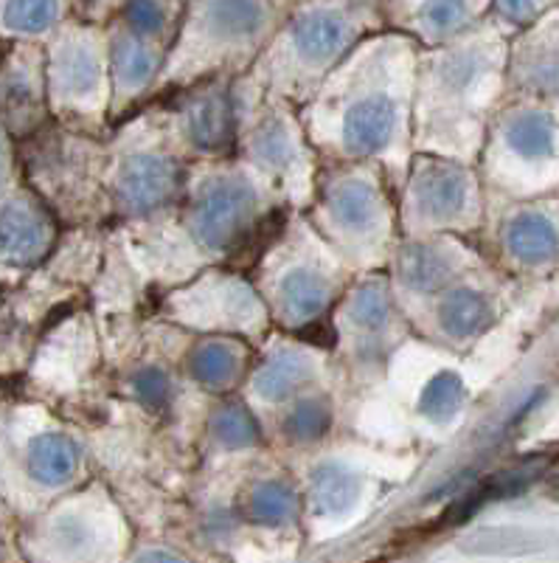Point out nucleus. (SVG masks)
<instances>
[{"label":"nucleus","instance_id":"obj_33","mask_svg":"<svg viewBox=\"0 0 559 563\" xmlns=\"http://www.w3.org/2000/svg\"><path fill=\"white\" fill-rule=\"evenodd\" d=\"M279 7H293V3H299V0H276Z\"/></svg>","mask_w":559,"mask_h":563},{"label":"nucleus","instance_id":"obj_26","mask_svg":"<svg viewBox=\"0 0 559 563\" xmlns=\"http://www.w3.org/2000/svg\"><path fill=\"white\" fill-rule=\"evenodd\" d=\"M326 426H329V406L321 404V400H306V404L295 406L287 417V429L299 440H315V437L324 434Z\"/></svg>","mask_w":559,"mask_h":563},{"label":"nucleus","instance_id":"obj_23","mask_svg":"<svg viewBox=\"0 0 559 563\" xmlns=\"http://www.w3.org/2000/svg\"><path fill=\"white\" fill-rule=\"evenodd\" d=\"M295 507H299L295 496L279 482L259 485L248 501L250 519L259 521V525H284L295 516Z\"/></svg>","mask_w":559,"mask_h":563},{"label":"nucleus","instance_id":"obj_25","mask_svg":"<svg viewBox=\"0 0 559 563\" xmlns=\"http://www.w3.org/2000/svg\"><path fill=\"white\" fill-rule=\"evenodd\" d=\"M214 431L225 445H231V449L250 445V442H256V437H259L254 417H250L248 409H242V406H225V409L216 411Z\"/></svg>","mask_w":559,"mask_h":563},{"label":"nucleus","instance_id":"obj_7","mask_svg":"<svg viewBox=\"0 0 559 563\" xmlns=\"http://www.w3.org/2000/svg\"><path fill=\"white\" fill-rule=\"evenodd\" d=\"M52 243V223L26 200L0 206V254L12 263H37Z\"/></svg>","mask_w":559,"mask_h":563},{"label":"nucleus","instance_id":"obj_20","mask_svg":"<svg viewBox=\"0 0 559 563\" xmlns=\"http://www.w3.org/2000/svg\"><path fill=\"white\" fill-rule=\"evenodd\" d=\"M254 155L259 164L270 169H290L299 164V147H295L293 133L279 119L261 124L254 139Z\"/></svg>","mask_w":559,"mask_h":563},{"label":"nucleus","instance_id":"obj_15","mask_svg":"<svg viewBox=\"0 0 559 563\" xmlns=\"http://www.w3.org/2000/svg\"><path fill=\"white\" fill-rule=\"evenodd\" d=\"M506 245L523 263H543L557 251L559 238L551 220L537 211H523L508 223Z\"/></svg>","mask_w":559,"mask_h":563},{"label":"nucleus","instance_id":"obj_16","mask_svg":"<svg viewBox=\"0 0 559 563\" xmlns=\"http://www.w3.org/2000/svg\"><path fill=\"white\" fill-rule=\"evenodd\" d=\"M242 369V350L231 341H203L191 352V378L205 389H225Z\"/></svg>","mask_w":559,"mask_h":563},{"label":"nucleus","instance_id":"obj_22","mask_svg":"<svg viewBox=\"0 0 559 563\" xmlns=\"http://www.w3.org/2000/svg\"><path fill=\"white\" fill-rule=\"evenodd\" d=\"M402 276L411 282L413 288L436 290L450 276V263L436 249H411L402 256Z\"/></svg>","mask_w":559,"mask_h":563},{"label":"nucleus","instance_id":"obj_24","mask_svg":"<svg viewBox=\"0 0 559 563\" xmlns=\"http://www.w3.org/2000/svg\"><path fill=\"white\" fill-rule=\"evenodd\" d=\"M461 400H465V384H461V378L452 375V372H441V375H436L427 384L425 395H422V411L431 420L445 422L456 415Z\"/></svg>","mask_w":559,"mask_h":563},{"label":"nucleus","instance_id":"obj_3","mask_svg":"<svg viewBox=\"0 0 559 563\" xmlns=\"http://www.w3.org/2000/svg\"><path fill=\"white\" fill-rule=\"evenodd\" d=\"M400 130V102L391 88L362 82L340 115V141L355 155H374L396 139Z\"/></svg>","mask_w":559,"mask_h":563},{"label":"nucleus","instance_id":"obj_2","mask_svg":"<svg viewBox=\"0 0 559 563\" xmlns=\"http://www.w3.org/2000/svg\"><path fill=\"white\" fill-rule=\"evenodd\" d=\"M256 192L239 178H220L200 192L191 225L211 251H236L256 234Z\"/></svg>","mask_w":559,"mask_h":563},{"label":"nucleus","instance_id":"obj_1","mask_svg":"<svg viewBox=\"0 0 559 563\" xmlns=\"http://www.w3.org/2000/svg\"><path fill=\"white\" fill-rule=\"evenodd\" d=\"M276 0H189L178 29L180 63L248 57L276 32Z\"/></svg>","mask_w":559,"mask_h":563},{"label":"nucleus","instance_id":"obj_14","mask_svg":"<svg viewBox=\"0 0 559 563\" xmlns=\"http://www.w3.org/2000/svg\"><path fill=\"white\" fill-rule=\"evenodd\" d=\"M74 0H0V26L12 34H45L63 23Z\"/></svg>","mask_w":559,"mask_h":563},{"label":"nucleus","instance_id":"obj_32","mask_svg":"<svg viewBox=\"0 0 559 563\" xmlns=\"http://www.w3.org/2000/svg\"><path fill=\"white\" fill-rule=\"evenodd\" d=\"M548 493L559 499V462H557V467H554L551 474H548Z\"/></svg>","mask_w":559,"mask_h":563},{"label":"nucleus","instance_id":"obj_30","mask_svg":"<svg viewBox=\"0 0 559 563\" xmlns=\"http://www.w3.org/2000/svg\"><path fill=\"white\" fill-rule=\"evenodd\" d=\"M495 9L512 23H521V20L532 18L537 0H495Z\"/></svg>","mask_w":559,"mask_h":563},{"label":"nucleus","instance_id":"obj_19","mask_svg":"<svg viewBox=\"0 0 559 563\" xmlns=\"http://www.w3.org/2000/svg\"><path fill=\"white\" fill-rule=\"evenodd\" d=\"M506 144L523 158H546L554 153V122L543 113H523L506 124Z\"/></svg>","mask_w":559,"mask_h":563},{"label":"nucleus","instance_id":"obj_6","mask_svg":"<svg viewBox=\"0 0 559 563\" xmlns=\"http://www.w3.org/2000/svg\"><path fill=\"white\" fill-rule=\"evenodd\" d=\"M467 192H470V180H467L465 169L436 161V164L422 169L420 178H416L413 203H416L420 218L445 223V220L458 218L465 211Z\"/></svg>","mask_w":559,"mask_h":563},{"label":"nucleus","instance_id":"obj_8","mask_svg":"<svg viewBox=\"0 0 559 563\" xmlns=\"http://www.w3.org/2000/svg\"><path fill=\"white\" fill-rule=\"evenodd\" d=\"M186 133L205 153H220L234 141V110L225 90H205L186 108Z\"/></svg>","mask_w":559,"mask_h":563},{"label":"nucleus","instance_id":"obj_34","mask_svg":"<svg viewBox=\"0 0 559 563\" xmlns=\"http://www.w3.org/2000/svg\"><path fill=\"white\" fill-rule=\"evenodd\" d=\"M0 175H3V141H0Z\"/></svg>","mask_w":559,"mask_h":563},{"label":"nucleus","instance_id":"obj_31","mask_svg":"<svg viewBox=\"0 0 559 563\" xmlns=\"http://www.w3.org/2000/svg\"><path fill=\"white\" fill-rule=\"evenodd\" d=\"M77 3H79V9H82V12L93 20L113 18L121 7V0H77Z\"/></svg>","mask_w":559,"mask_h":563},{"label":"nucleus","instance_id":"obj_5","mask_svg":"<svg viewBox=\"0 0 559 563\" xmlns=\"http://www.w3.org/2000/svg\"><path fill=\"white\" fill-rule=\"evenodd\" d=\"M178 167L164 155H135L119 173V198L133 211H153L178 192Z\"/></svg>","mask_w":559,"mask_h":563},{"label":"nucleus","instance_id":"obj_13","mask_svg":"<svg viewBox=\"0 0 559 563\" xmlns=\"http://www.w3.org/2000/svg\"><path fill=\"white\" fill-rule=\"evenodd\" d=\"M79 451L63 434H43L29 449V474L40 485H63L77 474Z\"/></svg>","mask_w":559,"mask_h":563},{"label":"nucleus","instance_id":"obj_11","mask_svg":"<svg viewBox=\"0 0 559 563\" xmlns=\"http://www.w3.org/2000/svg\"><path fill=\"white\" fill-rule=\"evenodd\" d=\"M186 3L189 0H121L119 12L113 14L121 26H127L138 37L166 43L169 34L180 29Z\"/></svg>","mask_w":559,"mask_h":563},{"label":"nucleus","instance_id":"obj_29","mask_svg":"<svg viewBox=\"0 0 559 563\" xmlns=\"http://www.w3.org/2000/svg\"><path fill=\"white\" fill-rule=\"evenodd\" d=\"M135 389H138L141 397H144V404L160 406L166 397H169V380H166L164 372L147 369L138 375V380H135Z\"/></svg>","mask_w":559,"mask_h":563},{"label":"nucleus","instance_id":"obj_12","mask_svg":"<svg viewBox=\"0 0 559 563\" xmlns=\"http://www.w3.org/2000/svg\"><path fill=\"white\" fill-rule=\"evenodd\" d=\"M279 305L287 321H293V324L315 321L329 305V282L315 271H290L279 285Z\"/></svg>","mask_w":559,"mask_h":563},{"label":"nucleus","instance_id":"obj_18","mask_svg":"<svg viewBox=\"0 0 559 563\" xmlns=\"http://www.w3.org/2000/svg\"><path fill=\"white\" fill-rule=\"evenodd\" d=\"M441 327L456 339H470L490 319V305L476 290H452L439 308Z\"/></svg>","mask_w":559,"mask_h":563},{"label":"nucleus","instance_id":"obj_21","mask_svg":"<svg viewBox=\"0 0 559 563\" xmlns=\"http://www.w3.org/2000/svg\"><path fill=\"white\" fill-rule=\"evenodd\" d=\"M312 499L324 512L349 510L351 501L357 499V479L346 467H326V471L318 474L315 485H312Z\"/></svg>","mask_w":559,"mask_h":563},{"label":"nucleus","instance_id":"obj_4","mask_svg":"<svg viewBox=\"0 0 559 563\" xmlns=\"http://www.w3.org/2000/svg\"><path fill=\"white\" fill-rule=\"evenodd\" d=\"M104 34L96 26H74L57 40L52 52L54 90L63 99H93L102 90Z\"/></svg>","mask_w":559,"mask_h":563},{"label":"nucleus","instance_id":"obj_9","mask_svg":"<svg viewBox=\"0 0 559 563\" xmlns=\"http://www.w3.org/2000/svg\"><path fill=\"white\" fill-rule=\"evenodd\" d=\"M382 203L369 180H340L329 192V218L337 231L366 238L380 225Z\"/></svg>","mask_w":559,"mask_h":563},{"label":"nucleus","instance_id":"obj_28","mask_svg":"<svg viewBox=\"0 0 559 563\" xmlns=\"http://www.w3.org/2000/svg\"><path fill=\"white\" fill-rule=\"evenodd\" d=\"M34 102V85L26 74H9L0 79V104L7 110H20Z\"/></svg>","mask_w":559,"mask_h":563},{"label":"nucleus","instance_id":"obj_27","mask_svg":"<svg viewBox=\"0 0 559 563\" xmlns=\"http://www.w3.org/2000/svg\"><path fill=\"white\" fill-rule=\"evenodd\" d=\"M355 321L362 327V330H369V333H374V330L385 327V321H388L385 290L374 288V285L362 288L355 299Z\"/></svg>","mask_w":559,"mask_h":563},{"label":"nucleus","instance_id":"obj_10","mask_svg":"<svg viewBox=\"0 0 559 563\" xmlns=\"http://www.w3.org/2000/svg\"><path fill=\"white\" fill-rule=\"evenodd\" d=\"M110 59H113L115 79L121 90H141L153 79L155 68L160 63V43L147 37H138L127 26H121L115 20L113 34H110Z\"/></svg>","mask_w":559,"mask_h":563},{"label":"nucleus","instance_id":"obj_17","mask_svg":"<svg viewBox=\"0 0 559 563\" xmlns=\"http://www.w3.org/2000/svg\"><path fill=\"white\" fill-rule=\"evenodd\" d=\"M306 378H310V361L299 352H281L273 361H267L265 369L256 375V391L270 404H279L301 389Z\"/></svg>","mask_w":559,"mask_h":563}]
</instances>
